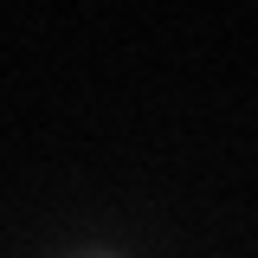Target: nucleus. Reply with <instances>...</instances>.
Instances as JSON below:
<instances>
[{
  "label": "nucleus",
  "mask_w": 258,
  "mask_h": 258,
  "mask_svg": "<svg viewBox=\"0 0 258 258\" xmlns=\"http://www.w3.org/2000/svg\"><path fill=\"white\" fill-rule=\"evenodd\" d=\"M78 258H110V252H78Z\"/></svg>",
  "instance_id": "obj_1"
}]
</instances>
